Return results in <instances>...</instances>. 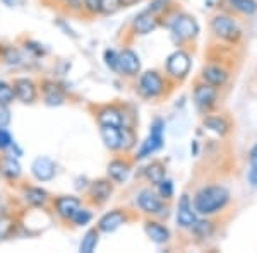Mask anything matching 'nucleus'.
I'll return each mask as SVG.
<instances>
[{
  "label": "nucleus",
  "mask_w": 257,
  "mask_h": 253,
  "mask_svg": "<svg viewBox=\"0 0 257 253\" xmlns=\"http://www.w3.org/2000/svg\"><path fill=\"white\" fill-rule=\"evenodd\" d=\"M230 202V190L221 183H211L201 186L192 197V205L196 209V212L199 215H204V217H211V215L223 212Z\"/></svg>",
  "instance_id": "1"
},
{
  "label": "nucleus",
  "mask_w": 257,
  "mask_h": 253,
  "mask_svg": "<svg viewBox=\"0 0 257 253\" xmlns=\"http://www.w3.org/2000/svg\"><path fill=\"white\" fill-rule=\"evenodd\" d=\"M170 33H172V40L177 45H185L197 38L201 28H199V23L194 16L178 12V14L173 16L172 23H170Z\"/></svg>",
  "instance_id": "2"
},
{
  "label": "nucleus",
  "mask_w": 257,
  "mask_h": 253,
  "mask_svg": "<svg viewBox=\"0 0 257 253\" xmlns=\"http://www.w3.org/2000/svg\"><path fill=\"white\" fill-rule=\"evenodd\" d=\"M209 26H211V33H213L218 40L225 41V43H230V45L240 43V40H242V36H243L242 28L238 26L237 21L231 18V16L223 14V12L213 16Z\"/></svg>",
  "instance_id": "3"
},
{
  "label": "nucleus",
  "mask_w": 257,
  "mask_h": 253,
  "mask_svg": "<svg viewBox=\"0 0 257 253\" xmlns=\"http://www.w3.org/2000/svg\"><path fill=\"white\" fill-rule=\"evenodd\" d=\"M167 89V79H165L158 70H146L139 74L138 81V93L146 99L160 98Z\"/></svg>",
  "instance_id": "4"
},
{
  "label": "nucleus",
  "mask_w": 257,
  "mask_h": 253,
  "mask_svg": "<svg viewBox=\"0 0 257 253\" xmlns=\"http://www.w3.org/2000/svg\"><path fill=\"white\" fill-rule=\"evenodd\" d=\"M192 69V57L185 50H175L165 62V72L173 81H184Z\"/></svg>",
  "instance_id": "5"
},
{
  "label": "nucleus",
  "mask_w": 257,
  "mask_h": 253,
  "mask_svg": "<svg viewBox=\"0 0 257 253\" xmlns=\"http://www.w3.org/2000/svg\"><path fill=\"white\" fill-rule=\"evenodd\" d=\"M163 132H165V122L161 118H155L151 123V130H149V135L146 137L144 142H141L139 151L136 154V159H146V157L153 156L155 152H158L161 147H163Z\"/></svg>",
  "instance_id": "6"
},
{
  "label": "nucleus",
  "mask_w": 257,
  "mask_h": 253,
  "mask_svg": "<svg viewBox=\"0 0 257 253\" xmlns=\"http://www.w3.org/2000/svg\"><path fill=\"white\" fill-rule=\"evenodd\" d=\"M136 205L139 207L141 212L148 215L163 217V215L168 214V207L165 204V200L160 197V193H155L151 188H143L136 195Z\"/></svg>",
  "instance_id": "7"
},
{
  "label": "nucleus",
  "mask_w": 257,
  "mask_h": 253,
  "mask_svg": "<svg viewBox=\"0 0 257 253\" xmlns=\"http://www.w3.org/2000/svg\"><path fill=\"white\" fill-rule=\"evenodd\" d=\"M218 94H219V89L208 84V82H204V81L196 82L194 91H192L194 103H196V106L201 111H204V113H208V111H211L214 106H216Z\"/></svg>",
  "instance_id": "8"
},
{
  "label": "nucleus",
  "mask_w": 257,
  "mask_h": 253,
  "mask_svg": "<svg viewBox=\"0 0 257 253\" xmlns=\"http://www.w3.org/2000/svg\"><path fill=\"white\" fill-rule=\"evenodd\" d=\"M199 219V214L196 212L192 205V198L189 197L187 193H184L178 200V207H177V226L182 227V229H190V227L196 224Z\"/></svg>",
  "instance_id": "9"
},
{
  "label": "nucleus",
  "mask_w": 257,
  "mask_h": 253,
  "mask_svg": "<svg viewBox=\"0 0 257 253\" xmlns=\"http://www.w3.org/2000/svg\"><path fill=\"white\" fill-rule=\"evenodd\" d=\"M128 219H131V217H128L127 210L113 209V210H110V212L103 214L101 217L98 219V226L96 227L99 229V233L110 234V233H115L118 227H122L123 224L128 221Z\"/></svg>",
  "instance_id": "10"
},
{
  "label": "nucleus",
  "mask_w": 257,
  "mask_h": 253,
  "mask_svg": "<svg viewBox=\"0 0 257 253\" xmlns=\"http://www.w3.org/2000/svg\"><path fill=\"white\" fill-rule=\"evenodd\" d=\"M201 81L221 89V88H225L228 84V81H230V72H228V69L223 67L221 64H208L201 70Z\"/></svg>",
  "instance_id": "11"
},
{
  "label": "nucleus",
  "mask_w": 257,
  "mask_h": 253,
  "mask_svg": "<svg viewBox=\"0 0 257 253\" xmlns=\"http://www.w3.org/2000/svg\"><path fill=\"white\" fill-rule=\"evenodd\" d=\"M118 74L125 77H138L141 74V59L131 48L118 52Z\"/></svg>",
  "instance_id": "12"
},
{
  "label": "nucleus",
  "mask_w": 257,
  "mask_h": 253,
  "mask_svg": "<svg viewBox=\"0 0 257 253\" xmlns=\"http://www.w3.org/2000/svg\"><path fill=\"white\" fill-rule=\"evenodd\" d=\"M160 16H156L155 12H151L149 9L139 12L134 19H132V31L134 35L138 36H144V35H149L155 30H158L160 26Z\"/></svg>",
  "instance_id": "13"
},
{
  "label": "nucleus",
  "mask_w": 257,
  "mask_h": 253,
  "mask_svg": "<svg viewBox=\"0 0 257 253\" xmlns=\"http://www.w3.org/2000/svg\"><path fill=\"white\" fill-rule=\"evenodd\" d=\"M111 193H113V181L110 178H99L93 181L88 190V197L94 205H103L105 202H108Z\"/></svg>",
  "instance_id": "14"
},
{
  "label": "nucleus",
  "mask_w": 257,
  "mask_h": 253,
  "mask_svg": "<svg viewBox=\"0 0 257 253\" xmlns=\"http://www.w3.org/2000/svg\"><path fill=\"white\" fill-rule=\"evenodd\" d=\"M53 209L60 219L70 221L72 215L81 209V198L74 197V195H62L53 200Z\"/></svg>",
  "instance_id": "15"
},
{
  "label": "nucleus",
  "mask_w": 257,
  "mask_h": 253,
  "mask_svg": "<svg viewBox=\"0 0 257 253\" xmlns=\"http://www.w3.org/2000/svg\"><path fill=\"white\" fill-rule=\"evenodd\" d=\"M12 88H14L16 99H19L24 105H31V103H35L36 98H38V88H36L35 82L28 77L16 79Z\"/></svg>",
  "instance_id": "16"
},
{
  "label": "nucleus",
  "mask_w": 257,
  "mask_h": 253,
  "mask_svg": "<svg viewBox=\"0 0 257 253\" xmlns=\"http://www.w3.org/2000/svg\"><path fill=\"white\" fill-rule=\"evenodd\" d=\"M131 171H132V163L125 157H117V159H111L110 164H108V178L113 183H125L131 176Z\"/></svg>",
  "instance_id": "17"
},
{
  "label": "nucleus",
  "mask_w": 257,
  "mask_h": 253,
  "mask_svg": "<svg viewBox=\"0 0 257 253\" xmlns=\"http://www.w3.org/2000/svg\"><path fill=\"white\" fill-rule=\"evenodd\" d=\"M96 120L99 125H113V127H122L125 125V113L120 108L108 105L103 106L96 111Z\"/></svg>",
  "instance_id": "18"
},
{
  "label": "nucleus",
  "mask_w": 257,
  "mask_h": 253,
  "mask_svg": "<svg viewBox=\"0 0 257 253\" xmlns=\"http://www.w3.org/2000/svg\"><path fill=\"white\" fill-rule=\"evenodd\" d=\"M31 173L33 176L36 178L38 181H50L57 173V166L53 163L50 157H45V156H40L33 161L31 164Z\"/></svg>",
  "instance_id": "19"
},
{
  "label": "nucleus",
  "mask_w": 257,
  "mask_h": 253,
  "mask_svg": "<svg viewBox=\"0 0 257 253\" xmlns=\"http://www.w3.org/2000/svg\"><path fill=\"white\" fill-rule=\"evenodd\" d=\"M144 233L156 244H165L172 238V233H170L168 227L165 224H161L160 221H155V219H149V221L144 222Z\"/></svg>",
  "instance_id": "20"
},
{
  "label": "nucleus",
  "mask_w": 257,
  "mask_h": 253,
  "mask_svg": "<svg viewBox=\"0 0 257 253\" xmlns=\"http://www.w3.org/2000/svg\"><path fill=\"white\" fill-rule=\"evenodd\" d=\"M99 135L105 147L111 152L122 151V130L113 125H99Z\"/></svg>",
  "instance_id": "21"
},
{
  "label": "nucleus",
  "mask_w": 257,
  "mask_h": 253,
  "mask_svg": "<svg viewBox=\"0 0 257 253\" xmlns=\"http://www.w3.org/2000/svg\"><path fill=\"white\" fill-rule=\"evenodd\" d=\"M0 175L9 181L19 180L21 175H23V168H21V163H19L18 157L12 156V154L0 156Z\"/></svg>",
  "instance_id": "22"
},
{
  "label": "nucleus",
  "mask_w": 257,
  "mask_h": 253,
  "mask_svg": "<svg viewBox=\"0 0 257 253\" xmlns=\"http://www.w3.org/2000/svg\"><path fill=\"white\" fill-rule=\"evenodd\" d=\"M190 233H192L194 238L197 239V241H208V239H211L214 236V233H216V222L211 221L209 217H199L196 224H194L192 227H190Z\"/></svg>",
  "instance_id": "23"
},
{
  "label": "nucleus",
  "mask_w": 257,
  "mask_h": 253,
  "mask_svg": "<svg viewBox=\"0 0 257 253\" xmlns=\"http://www.w3.org/2000/svg\"><path fill=\"white\" fill-rule=\"evenodd\" d=\"M202 125L219 137H226L231 130L230 120L223 117V115H208V117L202 120Z\"/></svg>",
  "instance_id": "24"
},
{
  "label": "nucleus",
  "mask_w": 257,
  "mask_h": 253,
  "mask_svg": "<svg viewBox=\"0 0 257 253\" xmlns=\"http://www.w3.org/2000/svg\"><path fill=\"white\" fill-rule=\"evenodd\" d=\"M43 98L47 105L59 106L65 101V93L60 89L59 84H55V82H52V81H47V82H43Z\"/></svg>",
  "instance_id": "25"
},
{
  "label": "nucleus",
  "mask_w": 257,
  "mask_h": 253,
  "mask_svg": "<svg viewBox=\"0 0 257 253\" xmlns=\"http://www.w3.org/2000/svg\"><path fill=\"white\" fill-rule=\"evenodd\" d=\"M24 200L31 207H45L48 202V192L40 186H28L24 190Z\"/></svg>",
  "instance_id": "26"
},
{
  "label": "nucleus",
  "mask_w": 257,
  "mask_h": 253,
  "mask_svg": "<svg viewBox=\"0 0 257 253\" xmlns=\"http://www.w3.org/2000/svg\"><path fill=\"white\" fill-rule=\"evenodd\" d=\"M144 176L148 178V181H151V185L156 186L161 180L167 178V168L161 161H151L144 169Z\"/></svg>",
  "instance_id": "27"
},
{
  "label": "nucleus",
  "mask_w": 257,
  "mask_h": 253,
  "mask_svg": "<svg viewBox=\"0 0 257 253\" xmlns=\"http://www.w3.org/2000/svg\"><path fill=\"white\" fill-rule=\"evenodd\" d=\"M226 6L233 12L242 16H254L257 12L255 0H226Z\"/></svg>",
  "instance_id": "28"
},
{
  "label": "nucleus",
  "mask_w": 257,
  "mask_h": 253,
  "mask_svg": "<svg viewBox=\"0 0 257 253\" xmlns=\"http://www.w3.org/2000/svg\"><path fill=\"white\" fill-rule=\"evenodd\" d=\"M99 243V229L98 227H91V229L82 236V241L79 244V251L82 253H93L96 250Z\"/></svg>",
  "instance_id": "29"
},
{
  "label": "nucleus",
  "mask_w": 257,
  "mask_h": 253,
  "mask_svg": "<svg viewBox=\"0 0 257 253\" xmlns=\"http://www.w3.org/2000/svg\"><path fill=\"white\" fill-rule=\"evenodd\" d=\"M120 130H122V151H131L138 144V137L134 134V128L131 125H122Z\"/></svg>",
  "instance_id": "30"
},
{
  "label": "nucleus",
  "mask_w": 257,
  "mask_h": 253,
  "mask_svg": "<svg viewBox=\"0 0 257 253\" xmlns=\"http://www.w3.org/2000/svg\"><path fill=\"white\" fill-rule=\"evenodd\" d=\"M16 227V221L11 215H0V241L9 238Z\"/></svg>",
  "instance_id": "31"
},
{
  "label": "nucleus",
  "mask_w": 257,
  "mask_h": 253,
  "mask_svg": "<svg viewBox=\"0 0 257 253\" xmlns=\"http://www.w3.org/2000/svg\"><path fill=\"white\" fill-rule=\"evenodd\" d=\"M156 188H158V193H160V197L163 198V200H172V198H173L175 186H173V181L170 180V178H165V180H161L160 183L156 185Z\"/></svg>",
  "instance_id": "32"
},
{
  "label": "nucleus",
  "mask_w": 257,
  "mask_h": 253,
  "mask_svg": "<svg viewBox=\"0 0 257 253\" xmlns=\"http://www.w3.org/2000/svg\"><path fill=\"white\" fill-rule=\"evenodd\" d=\"M14 99H16V93L12 84L6 81H0V103L2 105H11Z\"/></svg>",
  "instance_id": "33"
},
{
  "label": "nucleus",
  "mask_w": 257,
  "mask_h": 253,
  "mask_svg": "<svg viewBox=\"0 0 257 253\" xmlns=\"http://www.w3.org/2000/svg\"><path fill=\"white\" fill-rule=\"evenodd\" d=\"M103 60H105V65L111 70V72H118V52L117 50H113V48L105 50Z\"/></svg>",
  "instance_id": "34"
},
{
  "label": "nucleus",
  "mask_w": 257,
  "mask_h": 253,
  "mask_svg": "<svg viewBox=\"0 0 257 253\" xmlns=\"http://www.w3.org/2000/svg\"><path fill=\"white\" fill-rule=\"evenodd\" d=\"M91 219H93V212H91L89 209H82L81 207V209L72 215L70 221L74 222V226H88L91 222Z\"/></svg>",
  "instance_id": "35"
},
{
  "label": "nucleus",
  "mask_w": 257,
  "mask_h": 253,
  "mask_svg": "<svg viewBox=\"0 0 257 253\" xmlns=\"http://www.w3.org/2000/svg\"><path fill=\"white\" fill-rule=\"evenodd\" d=\"M122 9V0H101V12L103 16H111Z\"/></svg>",
  "instance_id": "36"
},
{
  "label": "nucleus",
  "mask_w": 257,
  "mask_h": 253,
  "mask_svg": "<svg viewBox=\"0 0 257 253\" xmlns=\"http://www.w3.org/2000/svg\"><path fill=\"white\" fill-rule=\"evenodd\" d=\"M82 9L88 16H98L101 12V0H82Z\"/></svg>",
  "instance_id": "37"
},
{
  "label": "nucleus",
  "mask_w": 257,
  "mask_h": 253,
  "mask_svg": "<svg viewBox=\"0 0 257 253\" xmlns=\"http://www.w3.org/2000/svg\"><path fill=\"white\" fill-rule=\"evenodd\" d=\"M12 146H14V140H12L9 130H6V127H0V151H6Z\"/></svg>",
  "instance_id": "38"
},
{
  "label": "nucleus",
  "mask_w": 257,
  "mask_h": 253,
  "mask_svg": "<svg viewBox=\"0 0 257 253\" xmlns=\"http://www.w3.org/2000/svg\"><path fill=\"white\" fill-rule=\"evenodd\" d=\"M168 4H170V0H153L151 6H149L148 9L151 12H155L156 16H160V18H161V14H163V12H167Z\"/></svg>",
  "instance_id": "39"
},
{
  "label": "nucleus",
  "mask_w": 257,
  "mask_h": 253,
  "mask_svg": "<svg viewBox=\"0 0 257 253\" xmlns=\"http://www.w3.org/2000/svg\"><path fill=\"white\" fill-rule=\"evenodd\" d=\"M11 123V110L9 105L0 103V127H7Z\"/></svg>",
  "instance_id": "40"
},
{
  "label": "nucleus",
  "mask_w": 257,
  "mask_h": 253,
  "mask_svg": "<svg viewBox=\"0 0 257 253\" xmlns=\"http://www.w3.org/2000/svg\"><path fill=\"white\" fill-rule=\"evenodd\" d=\"M60 2L65 4V6H69L70 9H74V11L82 9V0H60Z\"/></svg>",
  "instance_id": "41"
},
{
  "label": "nucleus",
  "mask_w": 257,
  "mask_h": 253,
  "mask_svg": "<svg viewBox=\"0 0 257 253\" xmlns=\"http://www.w3.org/2000/svg\"><path fill=\"white\" fill-rule=\"evenodd\" d=\"M248 163L250 166H257V144H254L248 151Z\"/></svg>",
  "instance_id": "42"
},
{
  "label": "nucleus",
  "mask_w": 257,
  "mask_h": 253,
  "mask_svg": "<svg viewBox=\"0 0 257 253\" xmlns=\"http://www.w3.org/2000/svg\"><path fill=\"white\" fill-rule=\"evenodd\" d=\"M248 181H250V185L257 186V166H250V171H248Z\"/></svg>",
  "instance_id": "43"
},
{
  "label": "nucleus",
  "mask_w": 257,
  "mask_h": 253,
  "mask_svg": "<svg viewBox=\"0 0 257 253\" xmlns=\"http://www.w3.org/2000/svg\"><path fill=\"white\" fill-rule=\"evenodd\" d=\"M138 2H141V0H122V7H131Z\"/></svg>",
  "instance_id": "44"
}]
</instances>
